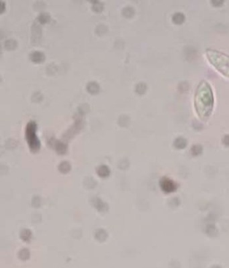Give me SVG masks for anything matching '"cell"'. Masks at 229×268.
Instances as JSON below:
<instances>
[{
	"label": "cell",
	"mask_w": 229,
	"mask_h": 268,
	"mask_svg": "<svg viewBox=\"0 0 229 268\" xmlns=\"http://www.w3.org/2000/svg\"><path fill=\"white\" fill-rule=\"evenodd\" d=\"M195 108L199 116L206 120L213 108V95L208 82L202 81L199 85L195 96Z\"/></svg>",
	"instance_id": "cell-1"
},
{
	"label": "cell",
	"mask_w": 229,
	"mask_h": 268,
	"mask_svg": "<svg viewBox=\"0 0 229 268\" xmlns=\"http://www.w3.org/2000/svg\"><path fill=\"white\" fill-rule=\"evenodd\" d=\"M37 124L34 121H30L25 129V138L28 143V146L30 147L31 150L32 152L39 151L40 147V141L38 138L37 136Z\"/></svg>",
	"instance_id": "cell-2"
},
{
	"label": "cell",
	"mask_w": 229,
	"mask_h": 268,
	"mask_svg": "<svg viewBox=\"0 0 229 268\" xmlns=\"http://www.w3.org/2000/svg\"><path fill=\"white\" fill-rule=\"evenodd\" d=\"M210 63H212L215 67L219 70L220 71H223V68L225 66H227L228 70V76H229V57L225 56L221 53H219L217 51H212V50H209L207 53Z\"/></svg>",
	"instance_id": "cell-3"
},
{
	"label": "cell",
	"mask_w": 229,
	"mask_h": 268,
	"mask_svg": "<svg viewBox=\"0 0 229 268\" xmlns=\"http://www.w3.org/2000/svg\"><path fill=\"white\" fill-rule=\"evenodd\" d=\"M83 125H84V122L82 120V116L80 115H75L73 125L64 134V138H73L74 135H76V134L80 133V131L83 128Z\"/></svg>",
	"instance_id": "cell-4"
},
{
	"label": "cell",
	"mask_w": 229,
	"mask_h": 268,
	"mask_svg": "<svg viewBox=\"0 0 229 268\" xmlns=\"http://www.w3.org/2000/svg\"><path fill=\"white\" fill-rule=\"evenodd\" d=\"M42 38V30L40 24L36 20L31 27V42L34 45H38L41 41Z\"/></svg>",
	"instance_id": "cell-5"
},
{
	"label": "cell",
	"mask_w": 229,
	"mask_h": 268,
	"mask_svg": "<svg viewBox=\"0 0 229 268\" xmlns=\"http://www.w3.org/2000/svg\"><path fill=\"white\" fill-rule=\"evenodd\" d=\"M45 58H46L45 55L40 51H34L30 55V59L31 60V62L36 64L43 63L45 61Z\"/></svg>",
	"instance_id": "cell-6"
},
{
	"label": "cell",
	"mask_w": 229,
	"mask_h": 268,
	"mask_svg": "<svg viewBox=\"0 0 229 268\" xmlns=\"http://www.w3.org/2000/svg\"><path fill=\"white\" fill-rule=\"evenodd\" d=\"M87 91L91 95H97L100 91V86L96 81H91L87 84Z\"/></svg>",
	"instance_id": "cell-7"
},
{
	"label": "cell",
	"mask_w": 229,
	"mask_h": 268,
	"mask_svg": "<svg viewBox=\"0 0 229 268\" xmlns=\"http://www.w3.org/2000/svg\"><path fill=\"white\" fill-rule=\"evenodd\" d=\"M161 187L164 191H172L174 190V183L173 182L167 179V178H164L162 179L161 181Z\"/></svg>",
	"instance_id": "cell-8"
},
{
	"label": "cell",
	"mask_w": 229,
	"mask_h": 268,
	"mask_svg": "<svg viewBox=\"0 0 229 268\" xmlns=\"http://www.w3.org/2000/svg\"><path fill=\"white\" fill-rule=\"evenodd\" d=\"M50 20H51V16L48 13H41L37 18V21L40 24H47L48 22H50Z\"/></svg>",
	"instance_id": "cell-9"
},
{
	"label": "cell",
	"mask_w": 229,
	"mask_h": 268,
	"mask_svg": "<svg viewBox=\"0 0 229 268\" xmlns=\"http://www.w3.org/2000/svg\"><path fill=\"white\" fill-rule=\"evenodd\" d=\"M185 20V17H184V14L182 13H174V15L172 16V21L174 24H177V25H180L182 24Z\"/></svg>",
	"instance_id": "cell-10"
},
{
	"label": "cell",
	"mask_w": 229,
	"mask_h": 268,
	"mask_svg": "<svg viewBox=\"0 0 229 268\" xmlns=\"http://www.w3.org/2000/svg\"><path fill=\"white\" fill-rule=\"evenodd\" d=\"M54 144H55L56 149H57V151L58 153H60V154L65 153L67 146H66V144L64 142H63L61 140H55Z\"/></svg>",
	"instance_id": "cell-11"
},
{
	"label": "cell",
	"mask_w": 229,
	"mask_h": 268,
	"mask_svg": "<svg viewBox=\"0 0 229 268\" xmlns=\"http://www.w3.org/2000/svg\"><path fill=\"white\" fill-rule=\"evenodd\" d=\"M186 145H187V140L183 137H179L174 141V146L176 148H184Z\"/></svg>",
	"instance_id": "cell-12"
},
{
	"label": "cell",
	"mask_w": 229,
	"mask_h": 268,
	"mask_svg": "<svg viewBox=\"0 0 229 268\" xmlns=\"http://www.w3.org/2000/svg\"><path fill=\"white\" fill-rule=\"evenodd\" d=\"M17 48V42L14 39H8L4 42V48L8 51H13Z\"/></svg>",
	"instance_id": "cell-13"
},
{
	"label": "cell",
	"mask_w": 229,
	"mask_h": 268,
	"mask_svg": "<svg viewBox=\"0 0 229 268\" xmlns=\"http://www.w3.org/2000/svg\"><path fill=\"white\" fill-rule=\"evenodd\" d=\"M134 13H135V11L132 6H126L122 11V14L125 18H132L134 15Z\"/></svg>",
	"instance_id": "cell-14"
},
{
	"label": "cell",
	"mask_w": 229,
	"mask_h": 268,
	"mask_svg": "<svg viewBox=\"0 0 229 268\" xmlns=\"http://www.w3.org/2000/svg\"><path fill=\"white\" fill-rule=\"evenodd\" d=\"M147 90V85L144 82H140L135 86V92L138 95H143Z\"/></svg>",
	"instance_id": "cell-15"
},
{
	"label": "cell",
	"mask_w": 229,
	"mask_h": 268,
	"mask_svg": "<svg viewBox=\"0 0 229 268\" xmlns=\"http://www.w3.org/2000/svg\"><path fill=\"white\" fill-rule=\"evenodd\" d=\"M92 10L96 13H101L104 9V4L100 1H92Z\"/></svg>",
	"instance_id": "cell-16"
},
{
	"label": "cell",
	"mask_w": 229,
	"mask_h": 268,
	"mask_svg": "<svg viewBox=\"0 0 229 268\" xmlns=\"http://www.w3.org/2000/svg\"><path fill=\"white\" fill-rule=\"evenodd\" d=\"M118 124L120 126H123V127L127 126L130 124V118L126 115H121L118 120Z\"/></svg>",
	"instance_id": "cell-17"
},
{
	"label": "cell",
	"mask_w": 229,
	"mask_h": 268,
	"mask_svg": "<svg viewBox=\"0 0 229 268\" xmlns=\"http://www.w3.org/2000/svg\"><path fill=\"white\" fill-rule=\"evenodd\" d=\"M107 31H108V27L106 25H104V24H100V25H99L96 28V33L99 36H101V35L105 34Z\"/></svg>",
	"instance_id": "cell-18"
},
{
	"label": "cell",
	"mask_w": 229,
	"mask_h": 268,
	"mask_svg": "<svg viewBox=\"0 0 229 268\" xmlns=\"http://www.w3.org/2000/svg\"><path fill=\"white\" fill-rule=\"evenodd\" d=\"M42 99H43V95L40 92H35V93H33L32 98H31V100L33 102L39 103V102L42 101Z\"/></svg>",
	"instance_id": "cell-19"
},
{
	"label": "cell",
	"mask_w": 229,
	"mask_h": 268,
	"mask_svg": "<svg viewBox=\"0 0 229 268\" xmlns=\"http://www.w3.org/2000/svg\"><path fill=\"white\" fill-rule=\"evenodd\" d=\"M201 150H202V148L200 145H194L192 147V152L193 155H199L201 152Z\"/></svg>",
	"instance_id": "cell-20"
},
{
	"label": "cell",
	"mask_w": 229,
	"mask_h": 268,
	"mask_svg": "<svg viewBox=\"0 0 229 268\" xmlns=\"http://www.w3.org/2000/svg\"><path fill=\"white\" fill-rule=\"evenodd\" d=\"M188 89H189V85H188V83H186V82H182V83L179 85V90H180L182 93L186 92V91L188 90Z\"/></svg>",
	"instance_id": "cell-21"
},
{
	"label": "cell",
	"mask_w": 229,
	"mask_h": 268,
	"mask_svg": "<svg viewBox=\"0 0 229 268\" xmlns=\"http://www.w3.org/2000/svg\"><path fill=\"white\" fill-rule=\"evenodd\" d=\"M100 175H102V176H106L107 174H109V169L106 167V166H102L100 168Z\"/></svg>",
	"instance_id": "cell-22"
},
{
	"label": "cell",
	"mask_w": 229,
	"mask_h": 268,
	"mask_svg": "<svg viewBox=\"0 0 229 268\" xmlns=\"http://www.w3.org/2000/svg\"><path fill=\"white\" fill-rule=\"evenodd\" d=\"M223 143L227 146H229V135H226L223 138Z\"/></svg>",
	"instance_id": "cell-23"
},
{
	"label": "cell",
	"mask_w": 229,
	"mask_h": 268,
	"mask_svg": "<svg viewBox=\"0 0 229 268\" xmlns=\"http://www.w3.org/2000/svg\"><path fill=\"white\" fill-rule=\"evenodd\" d=\"M211 3L213 5L218 6V5H221L223 4V1H211Z\"/></svg>",
	"instance_id": "cell-24"
},
{
	"label": "cell",
	"mask_w": 229,
	"mask_h": 268,
	"mask_svg": "<svg viewBox=\"0 0 229 268\" xmlns=\"http://www.w3.org/2000/svg\"><path fill=\"white\" fill-rule=\"evenodd\" d=\"M4 3L2 2V12L1 13H4Z\"/></svg>",
	"instance_id": "cell-25"
}]
</instances>
